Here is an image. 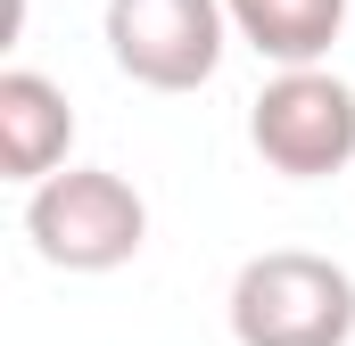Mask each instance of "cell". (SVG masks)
<instances>
[{
    "instance_id": "4",
    "label": "cell",
    "mask_w": 355,
    "mask_h": 346,
    "mask_svg": "<svg viewBox=\"0 0 355 346\" xmlns=\"http://www.w3.org/2000/svg\"><path fill=\"white\" fill-rule=\"evenodd\" d=\"M232 42L223 0H107V58L141 91H198L215 83Z\"/></svg>"
},
{
    "instance_id": "3",
    "label": "cell",
    "mask_w": 355,
    "mask_h": 346,
    "mask_svg": "<svg viewBox=\"0 0 355 346\" xmlns=\"http://www.w3.org/2000/svg\"><path fill=\"white\" fill-rule=\"evenodd\" d=\"M248 149L281 181H331L355 165V91L331 66H289L248 99Z\"/></svg>"
},
{
    "instance_id": "5",
    "label": "cell",
    "mask_w": 355,
    "mask_h": 346,
    "mask_svg": "<svg viewBox=\"0 0 355 346\" xmlns=\"http://www.w3.org/2000/svg\"><path fill=\"white\" fill-rule=\"evenodd\" d=\"M67 149H75L67 91L50 75H33V66H8L0 75V181L42 190L50 173H67Z\"/></svg>"
},
{
    "instance_id": "1",
    "label": "cell",
    "mask_w": 355,
    "mask_h": 346,
    "mask_svg": "<svg viewBox=\"0 0 355 346\" xmlns=\"http://www.w3.org/2000/svg\"><path fill=\"white\" fill-rule=\"evenodd\" d=\"M232 338L240 346H347L355 280L314 248H265L232 280Z\"/></svg>"
},
{
    "instance_id": "2",
    "label": "cell",
    "mask_w": 355,
    "mask_h": 346,
    "mask_svg": "<svg viewBox=\"0 0 355 346\" xmlns=\"http://www.w3.org/2000/svg\"><path fill=\"white\" fill-rule=\"evenodd\" d=\"M25 239L50 272H116L141 256L149 239V206L124 173L107 165H67L25 198Z\"/></svg>"
},
{
    "instance_id": "6",
    "label": "cell",
    "mask_w": 355,
    "mask_h": 346,
    "mask_svg": "<svg viewBox=\"0 0 355 346\" xmlns=\"http://www.w3.org/2000/svg\"><path fill=\"white\" fill-rule=\"evenodd\" d=\"M223 8H232V33L257 58H272L281 75L289 66H322L339 25H347V0H223Z\"/></svg>"
}]
</instances>
